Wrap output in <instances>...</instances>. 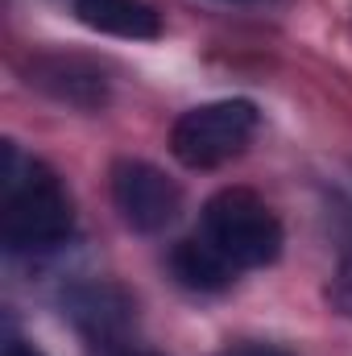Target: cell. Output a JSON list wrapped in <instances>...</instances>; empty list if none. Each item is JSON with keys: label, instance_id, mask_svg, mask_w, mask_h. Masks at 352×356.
<instances>
[{"label": "cell", "instance_id": "8992f818", "mask_svg": "<svg viewBox=\"0 0 352 356\" xmlns=\"http://www.w3.org/2000/svg\"><path fill=\"white\" fill-rule=\"evenodd\" d=\"M67 307H71V319L79 323V332H88L91 340H116L133 319L129 294L120 286H108V282L75 290Z\"/></svg>", "mask_w": 352, "mask_h": 356}, {"label": "cell", "instance_id": "3957f363", "mask_svg": "<svg viewBox=\"0 0 352 356\" xmlns=\"http://www.w3.org/2000/svg\"><path fill=\"white\" fill-rule=\"evenodd\" d=\"M257 133V108L249 99H216L182 112L170 129V149L191 170H216L245 154Z\"/></svg>", "mask_w": 352, "mask_h": 356}, {"label": "cell", "instance_id": "8fae6325", "mask_svg": "<svg viewBox=\"0 0 352 356\" xmlns=\"http://www.w3.org/2000/svg\"><path fill=\"white\" fill-rule=\"evenodd\" d=\"M112 356H158V353H141V348H120V353H112Z\"/></svg>", "mask_w": 352, "mask_h": 356}, {"label": "cell", "instance_id": "52a82bcc", "mask_svg": "<svg viewBox=\"0 0 352 356\" xmlns=\"http://www.w3.org/2000/svg\"><path fill=\"white\" fill-rule=\"evenodd\" d=\"M170 269L186 290H199V294H216V290H228L232 277L241 269L232 266L211 241L203 236H191V241H178L175 253H170Z\"/></svg>", "mask_w": 352, "mask_h": 356}, {"label": "cell", "instance_id": "277c9868", "mask_svg": "<svg viewBox=\"0 0 352 356\" xmlns=\"http://www.w3.org/2000/svg\"><path fill=\"white\" fill-rule=\"evenodd\" d=\"M112 203L133 232H162L182 211V191L158 166L141 158H120L112 166Z\"/></svg>", "mask_w": 352, "mask_h": 356}, {"label": "cell", "instance_id": "5b68a950", "mask_svg": "<svg viewBox=\"0 0 352 356\" xmlns=\"http://www.w3.org/2000/svg\"><path fill=\"white\" fill-rule=\"evenodd\" d=\"M75 17L88 29L129 42H154L162 33V17L145 0H75Z\"/></svg>", "mask_w": 352, "mask_h": 356}, {"label": "cell", "instance_id": "7a4b0ae2", "mask_svg": "<svg viewBox=\"0 0 352 356\" xmlns=\"http://www.w3.org/2000/svg\"><path fill=\"white\" fill-rule=\"evenodd\" d=\"M203 241L237 269H262L282 253V224L245 186H224L203 203Z\"/></svg>", "mask_w": 352, "mask_h": 356}, {"label": "cell", "instance_id": "ba28073f", "mask_svg": "<svg viewBox=\"0 0 352 356\" xmlns=\"http://www.w3.org/2000/svg\"><path fill=\"white\" fill-rule=\"evenodd\" d=\"M328 298H332V307H336L344 319H352V249L340 257V266H336V273H332Z\"/></svg>", "mask_w": 352, "mask_h": 356}, {"label": "cell", "instance_id": "6da1fadb", "mask_svg": "<svg viewBox=\"0 0 352 356\" xmlns=\"http://www.w3.org/2000/svg\"><path fill=\"white\" fill-rule=\"evenodd\" d=\"M75 211L58 175L38 158H25L13 141L0 162V232L13 253L54 249L71 236Z\"/></svg>", "mask_w": 352, "mask_h": 356}, {"label": "cell", "instance_id": "9c48e42d", "mask_svg": "<svg viewBox=\"0 0 352 356\" xmlns=\"http://www.w3.org/2000/svg\"><path fill=\"white\" fill-rule=\"evenodd\" d=\"M4 356H46V353H38V348L25 344V340H8V344H4Z\"/></svg>", "mask_w": 352, "mask_h": 356}, {"label": "cell", "instance_id": "30bf717a", "mask_svg": "<svg viewBox=\"0 0 352 356\" xmlns=\"http://www.w3.org/2000/svg\"><path fill=\"white\" fill-rule=\"evenodd\" d=\"M228 356H286V353H278V348H262V344H253V348H237V353H228Z\"/></svg>", "mask_w": 352, "mask_h": 356}]
</instances>
